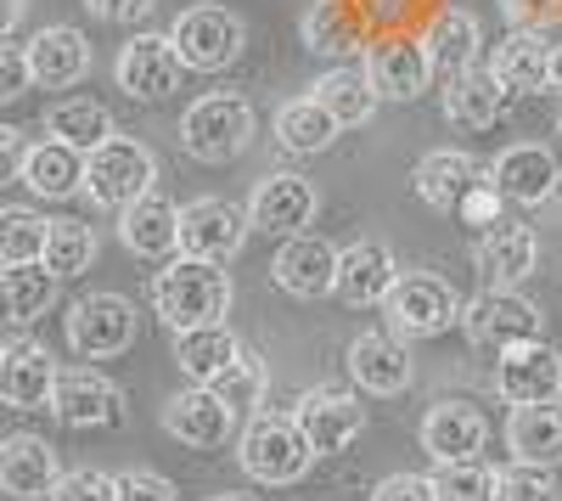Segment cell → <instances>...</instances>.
Returning a JSON list of instances; mask_svg holds the SVG:
<instances>
[{
	"instance_id": "6da1fadb",
	"label": "cell",
	"mask_w": 562,
	"mask_h": 501,
	"mask_svg": "<svg viewBox=\"0 0 562 501\" xmlns=\"http://www.w3.org/2000/svg\"><path fill=\"white\" fill-rule=\"evenodd\" d=\"M231 299H237V288H231V277H225L214 259L180 254V259H169L158 277H153V310L164 315L175 333H192V327L225 322Z\"/></svg>"
},
{
	"instance_id": "7a4b0ae2",
	"label": "cell",
	"mask_w": 562,
	"mask_h": 501,
	"mask_svg": "<svg viewBox=\"0 0 562 501\" xmlns=\"http://www.w3.org/2000/svg\"><path fill=\"white\" fill-rule=\"evenodd\" d=\"M237 463L259 485H299L310 474V463H315V445L299 428V417L254 412L248 428H243V439H237Z\"/></svg>"
},
{
	"instance_id": "3957f363",
	"label": "cell",
	"mask_w": 562,
	"mask_h": 501,
	"mask_svg": "<svg viewBox=\"0 0 562 501\" xmlns=\"http://www.w3.org/2000/svg\"><path fill=\"white\" fill-rule=\"evenodd\" d=\"M254 142V108L248 97H231V90H214V97H198L180 113V147L198 164H231L243 158Z\"/></svg>"
},
{
	"instance_id": "277c9868",
	"label": "cell",
	"mask_w": 562,
	"mask_h": 501,
	"mask_svg": "<svg viewBox=\"0 0 562 501\" xmlns=\"http://www.w3.org/2000/svg\"><path fill=\"white\" fill-rule=\"evenodd\" d=\"M158 180V158L147 142H135V135H108L97 153H85V192L90 203L102 209H130L153 192Z\"/></svg>"
},
{
	"instance_id": "5b68a950",
	"label": "cell",
	"mask_w": 562,
	"mask_h": 501,
	"mask_svg": "<svg viewBox=\"0 0 562 501\" xmlns=\"http://www.w3.org/2000/svg\"><path fill=\"white\" fill-rule=\"evenodd\" d=\"M461 333H467V344H473V349L506 355V349H518V344H535L546 333V322H540V310L518 288H484L479 299H467Z\"/></svg>"
},
{
	"instance_id": "8992f818",
	"label": "cell",
	"mask_w": 562,
	"mask_h": 501,
	"mask_svg": "<svg viewBox=\"0 0 562 501\" xmlns=\"http://www.w3.org/2000/svg\"><path fill=\"white\" fill-rule=\"evenodd\" d=\"M389 327L394 338H439L450 327H461V310L467 299L445 282V277H428V270H411V277L394 282L389 293Z\"/></svg>"
},
{
	"instance_id": "52a82bcc",
	"label": "cell",
	"mask_w": 562,
	"mask_h": 501,
	"mask_svg": "<svg viewBox=\"0 0 562 501\" xmlns=\"http://www.w3.org/2000/svg\"><path fill=\"white\" fill-rule=\"evenodd\" d=\"M169 40H175L180 63L192 68V74H225L231 63L243 57L248 29H243L237 12H225V7H192V12L175 18Z\"/></svg>"
},
{
	"instance_id": "ba28073f",
	"label": "cell",
	"mask_w": 562,
	"mask_h": 501,
	"mask_svg": "<svg viewBox=\"0 0 562 501\" xmlns=\"http://www.w3.org/2000/svg\"><path fill=\"white\" fill-rule=\"evenodd\" d=\"M366 79L378 85L383 102H416L439 74L428 57V40H411V34H383L366 45Z\"/></svg>"
},
{
	"instance_id": "9c48e42d",
	"label": "cell",
	"mask_w": 562,
	"mask_h": 501,
	"mask_svg": "<svg viewBox=\"0 0 562 501\" xmlns=\"http://www.w3.org/2000/svg\"><path fill=\"white\" fill-rule=\"evenodd\" d=\"M135 304L124 293H90L68 310V344L85 360H113L135 344Z\"/></svg>"
},
{
	"instance_id": "30bf717a",
	"label": "cell",
	"mask_w": 562,
	"mask_h": 501,
	"mask_svg": "<svg viewBox=\"0 0 562 501\" xmlns=\"http://www.w3.org/2000/svg\"><path fill=\"white\" fill-rule=\"evenodd\" d=\"M248 232H254L248 209H237L231 198H198V203L180 209V254H192V259L225 265L248 243Z\"/></svg>"
},
{
	"instance_id": "8fae6325",
	"label": "cell",
	"mask_w": 562,
	"mask_h": 501,
	"mask_svg": "<svg viewBox=\"0 0 562 501\" xmlns=\"http://www.w3.org/2000/svg\"><path fill=\"white\" fill-rule=\"evenodd\" d=\"M180 52H175V40L169 34H135L113 74H119V90L130 102H169L175 97V85H180Z\"/></svg>"
},
{
	"instance_id": "7c38bea8",
	"label": "cell",
	"mask_w": 562,
	"mask_h": 501,
	"mask_svg": "<svg viewBox=\"0 0 562 501\" xmlns=\"http://www.w3.org/2000/svg\"><path fill=\"white\" fill-rule=\"evenodd\" d=\"M237 405H231L220 389L209 383H192V389H180L169 405H164V428L180 439V445H192V450H220L231 434H237Z\"/></svg>"
},
{
	"instance_id": "4fadbf2b",
	"label": "cell",
	"mask_w": 562,
	"mask_h": 501,
	"mask_svg": "<svg viewBox=\"0 0 562 501\" xmlns=\"http://www.w3.org/2000/svg\"><path fill=\"white\" fill-rule=\"evenodd\" d=\"M495 394L506 405H546V400H557L562 394V355L546 338L495 355Z\"/></svg>"
},
{
	"instance_id": "5bb4252c",
	"label": "cell",
	"mask_w": 562,
	"mask_h": 501,
	"mask_svg": "<svg viewBox=\"0 0 562 501\" xmlns=\"http://www.w3.org/2000/svg\"><path fill=\"white\" fill-rule=\"evenodd\" d=\"M57 355L45 344H29V338H12L0 349V400L12 405V412H45L57 394Z\"/></svg>"
},
{
	"instance_id": "9a60e30c",
	"label": "cell",
	"mask_w": 562,
	"mask_h": 501,
	"mask_svg": "<svg viewBox=\"0 0 562 501\" xmlns=\"http://www.w3.org/2000/svg\"><path fill=\"white\" fill-rule=\"evenodd\" d=\"M338 259H344V248H333L315 232H299V237L281 243L270 277H276L281 293H293V299H326V293H338Z\"/></svg>"
},
{
	"instance_id": "2e32d148",
	"label": "cell",
	"mask_w": 562,
	"mask_h": 501,
	"mask_svg": "<svg viewBox=\"0 0 562 501\" xmlns=\"http://www.w3.org/2000/svg\"><path fill=\"white\" fill-rule=\"evenodd\" d=\"M52 412L57 423L68 428H113L124 417V389L97 372V367H68L57 378V394H52Z\"/></svg>"
},
{
	"instance_id": "e0dca14e",
	"label": "cell",
	"mask_w": 562,
	"mask_h": 501,
	"mask_svg": "<svg viewBox=\"0 0 562 501\" xmlns=\"http://www.w3.org/2000/svg\"><path fill=\"white\" fill-rule=\"evenodd\" d=\"M248 220L270 237H299L304 225L315 220V180L293 175V169H276L265 175L254 198H248Z\"/></svg>"
},
{
	"instance_id": "ac0fdd59",
	"label": "cell",
	"mask_w": 562,
	"mask_h": 501,
	"mask_svg": "<svg viewBox=\"0 0 562 501\" xmlns=\"http://www.w3.org/2000/svg\"><path fill=\"white\" fill-rule=\"evenodd\" d=\"M68 474L57 468V450L40 434H12L0 445V490L18 501H57V485Z\"/></svg>"
},
{
	"instance_id": "d6986e66",
	"label": "cell",
	"mask_w": 562,
	"mask_h": 501,
	"mask_svg": "<svg viewBox=\"0 0 562 501\" xmlns=\"http://www.w3.org/2000/svg\"><path fill=\"white\" fill-rule=\"evenodd\" d=\"M490 439V423L479 405L467 400H439L428 417H422V450L434 463H479V450Z\"/></svg>"
},
{
	"instance_id": "ffe728a7",
	"label": "cell",
	"mask_w": 562,
	"mask_h": 501,
	"mask_svg": "<svg viewBox=\"0 0 562 501\" xmlns=\"http://www.w3.org/2000/svg\"><path fill=\"white\" fill-rule=\"evenodd\" d=\"M484 164L479 158H467V153H456V147H439V153H428L416 164V198L428 203V209H439V214H456V209H467L473 203V192L484 187Z\"/></svg>"
},
{
	"instance_id": "44dd1931",
	"label": "cell",
	"mask_w": 562,
	"mask_h": 501,
	"mask_svg": "<svg viewBox=\"0 0 562 501\" xmlns=\"http://www.w3.org/2000/svg\"><path fill=\"white\" fill-rule=\"evenodd\" d=\"M299 428L310 434L315 457H338V450H349L366 428V405L355 394H338V389H315L299 400Z\"/></svg>"
},
{
	"instance_id": "7402d4cb",
	"label": "cell",
	"mask_w": 562,
	"mask_h": 501,
	"mask_svg": "<svg viewBox=\"0 0 562 501\" xmlns=\"http://www.w3.org/2000/svg\"><path fill=\"white\" fill-rule=\"evenodd\" d=\"M557 158H551V147H540V142H512L495 164H490V187L506 198V203H524V209H535V203H546L551 192H557Z\"/></svg>"
},
{
	"instance_id": "603a6c76",
	"label": "cell",
	"mask_w": 562,
	"mask_h": 501,
	"mask_svg": "<svg viewBox=\"0 0 562 501\" xmlns=\"http://www.w3.org/2000/svg\"><path fill=\"white\" fill-rule=\"evenodd\" d=\"M394 282H400V265H394L389 243L360 237V243H349V248H344V259H338V299H344L349 310L389 304Z\"/></svg>"
},
{
	"instance_id": "cb8c5ba5",
	"label": "cell",
	"mask_w": 562,
	"mask_h": 501,
	"mask_svg": "<svg viewBox=\"0 0 562 501\" xmlns=\"http://www.w3.org/2000/svg\"><path fill=\"white\" fill-rule=\"evenodd\" d=\"M535 265H540V243L518 220H495L479 237V270L490 277V288H524L535 277Z\"/></svg>"
},
{
	"instance_id": "d4e9b609",
	"label": "cell",
	"mask_w": 562,
	"mask_h": 501,
	"mask_svg": "<svg viewBox=\"0 0 562 501\" xmlns=\"http://www.w3.org/2000/svg\"><path fill=\"white\" fill-rule=\"evenodd\" d=\"M18 180H23L34 198H45V203L74 198V192H85V153L68 147V142H57V135H45V142H34L23 153Z\"/></svg>"
},
{
	"instance_id": "484cf974",
	"label": "cell",
	"mask_w": 562,
	"mask_h": 501,
	"mask_svg": "<svg viewBox=\"0 0 562 501\" xmlns=\"http://www.w3.org/2000/svg\"><path fill=\"white\" fill-rule=\"evenodd\" d=\"M23 45H29L34 85H45V90H68V85H79V79L90 74V40H85L79 29H68V23L40 29V34L23 40Z\"/></svg>"
},
{
	"instance_id": "4316f807",
	"label": "cell",
	"mask_w": 562,
	"mask_h": 501,
	"mask_svg": "<svg viewBox=\"0 0 562 501\" xmlns=\"http://www.w3.org/2000/svg\"><path fill=\"white\" fill-rule=\"evenodd\" d=\"M349 378L366 394H400L411 383V349L394 333H360L349 344Z\"/></svg>"
},
{
	"instance_id": "83f0119b",
	"label": "cell",
	"mask_w": 562,
	"mask_h": 501,
	"mask_svg": "<svg viewBox=\"0 0 562 501\" xmlns=\"http://www.w3.org/2000/svg\"><path fill=\"white\" fill-rule=\"evenodd\" d=\"M551 52L540 29H518L495 45V79L512 90V97H535V90H551Z\"/></svg>"
},
{
	"instance_id": "f1b7e54d",
	"label": "cell",
	"mask_w": 562,
	"mask_h": 501,
	"mask_svg": "<svg viewBox=\"0 0 562 501\" xmlns=\"http://www.w3.org/2000/svg\"><path fill=\"white\" fill-rule=\"evenodd\" d=\"M119 243L130 254H147V259H164L180 248V209L158 192H147L140 203L119 209Z\"/></svg>"
},
{
	"instance_id": "f546056e",
	"label": "cell",
	"mask_w": 562,
	"mask_h": 501,
	"mask_svg": "<svg viewBox=\"0 0 562 501\" xmlns=\"http://www.w3.org/2000/svg\"><path fill=\"white\" fill-rule=\"evenodd\" d=\"M506 445L518 463L535 468H557L562 463V405H512V423H506Z\"/></svg>"
},
{
	"instance_id": "4dcf8cb0",
	"label": "cell",
	"mask_w": 562,
	"mask_h": 501,
	"mask_svg": "<svg viewBox=\"0 0 562 501\" xmlns=\"http://www.w3.org/2000/svg\"><path fill=\"white\" fill-rule=\"evenodd\" d=\"M506 97L512 90L495 79V74H461V79H445V97H439V108H445V119L456 124V130H490L501 113H506Z\"/></svg>"
},
{
	"instance_id": "1f68e13d",
	"label": "cell",
	"mask_w": 562,
	"mask_h": 501,
	"mask_svg": "<svg viewBox=\"0 0 562 501\" xmlns=\"http://www.w3.org/2000/svg\"><path fill=\"white\" fill-rule=\"evenodd\" d=\"M479 52H484V23L473 12H439L434 29H428V57H434V74L439 79H461L479 68Z\"/></svg>"
},
{
	"instance_id": "d6a6232c",
	"label": "cell",
	"mask_w": 562,
	"mask_h": 501,
	"mask_svg": "<svg viewBox=\"0 0 562 501\" xmlns=\"http://www.w3.org/2000/svg\"><path fill=\"white\" fill-rule=\"evenodd\" d=\"M344 135V124L326 113L315 97H293V102H281L276 108V142L288 147V153H299V158H315V153H326Z\"/></svg>"
},
{
	"instance_id": "836d02e7",
	"label": "cell",
	"mask_w": 562,
	"mask_h": 501,
	"mask_svg": "<svg viewBox=\"0 0 562 501\" xmlns=\"http://www.w3.org/2000/svg\"><path fill=\"white\" fill-rule=\"evenodd\" d=\"M237 355H243V344H237V333H231L225 322L175 333V360H180V372L192 378V383H214L220 372L237 367Z\"/></svg>"
},
{
	"instance_id": "e575fe53",
	"label": "cell",
	"mask_w": 562,
	"mask_h": 501,
	"mask_svg": "<svg viewBox=\"0 0 562 501\" xmlns=\"http://www.w3.org/2000/svg\"><path fill=\"white\" fill-rule=\"evenodd\" d=\"M57 270L45 259H29V265H7V277H0V293H7V322L12 327H29L40 322L45 310L57 304Z\"/></svg>"
},
{
	"instance_id": "d590c367",
	"label": "cell",
	"mask_w": 562,
	"mask_h": 501,
	"mask_svg": "<svg viewBox=\"0 0 562 501\" xmlns=\"http://www.w3.org/2000/svg\"><path fill=\"white\" fill-rule=\"evenodd\" d=\"M310 97H315L326 113H333L344 130L366 124L371 113H378V102H383V97H378V85L366 79V68H333V74H321Z\"/></svg>"
},
{
	"instance_id": "8d00e7d4",
	"label": "cell",
	"mask_w": 562,
	"mask_h": 501,
	"mask_svg": "<svg viewBox=\"0 0 562 501\" xmlns=\"http://www.w3.org/2000/svg\"><path fill=\"white\" fill-rule=\"evenodd\" d=\"M45 135H57V142H68V147H79V153H97L108 135H119V130H113V113H108L102 102L68 97V102H57L52 113H45Z\"/></svg>"
},
{
	"instance_id": "74e56055",
	"label": "cell",
	"mask_w": 562,
	"mask_h": 501,
	"mask_svg": "<svg viewBox=\"0 0 562 501\" xmlns=\"http://www.w3.org/2000/svg\"><path fill=\"white\" fill-rule=\"evenodd\" d=\"M304 52H315V57H349V52H360V34L349 23L344 0H315V7L304 12Z\"/></svg>"
},
{
	"instance_id": "f35d334b",
	"label": "cell",
	"mask_w": 562,
	"mask_h": 501,
	"mask_svg": "<svg viewBox=\"0 0 562 501\" xmlns=\"http://www.w3.org/2000/svg\"><path fill=\"white\" fill-rule=\"evenodd\" d=\"M45 243H52V220H40L29 209H7V214H0V259H7V265L45 259Z\"/></svg>"
},
{
	"instance_id": "ab89813d",
	"label": "cell",
	"mask_w": 562,
	"mask_h": 501,
	"mask_svg": "<svg viewBox=\"0 0 562 501\" xmlns=\"http://www.w3.org/2000/svg\"><path fill=\"white\" fill-rule=\"evenodd\" d=\"M90 259H97V232H90L85 220H52L45 265H52L57 277H79V270H90Z\"/></svg>"
},
{
	"instance_id": "60d3db41",
	"label": "cell",
	"mask_w": 562,
	"mask_h": 501,
	"mask_svg": "<svg viewBox=\"0 0 562 501\" xmlns=\"http://www.w3.org/2000/svg\"><path fill=\"white\" fill-rule=\"evenodd\" d=\"M495 479L501 474H490L484 463H439L434 490L439 501H495Z\"/></svg>"
},
{
	"instance_id": "b9f144b4",
	"label": "cell",
	"mask_w": 562,
	"mask_h": 501,
	"mask_svg": "<svg viewBox=\"0 0 562 501\" xmlns=\"http://www.w3.org/2000/svg\"><path fill=\"white\" fill-rule=\"evenodd\" d=\"M209 389H220L231 405H237V412H259V400H265V360L243 349V355H237V367L220 372Z\"/></svg>"
},
{
	"instance_id": "7bdbcfd3",
	"label": "cell",
	"mask_w": 562,
	"mask_h": 501,
	"mask_svg": "<svg viewBox=\"0 0 562 501\" xmlns=\"http://www.w3.org/2000/svg\"><path fill=\"white\" fill-rule=\"evenodd\" d=\"M557 496L562 490H557L551 468H535V463H512L495 479V501H557Z\"/></svg>"
},
{
	"instance_id": "ee69618b",
	"label": "cell",
	"mask_w": 562,
	"mask_h": 501,
	"mask_svg": "<svg viewBox=\"0 0 562 501\" xmlns=\"http://www.w3.org/2000/svg\"><path fill=\"white\" fill-rule=\"evenodd\" d=\"M29 85H34L29 45H23V40H0V102H18Z\"/></svg>"
},
{
	"instance_id": "f6af8a7d",
	"label": "cell",
	"mask_w": 562,
	"mask_h": 501,
	"mask_svg": "<svg viewBox=\"0 0 562 501\" xmlns=\"http://www.w3.org/2000/svg\"><path fill=\"white\" fill-rule=\"evenodd\" d=\"M57 501H119V479L102 468H74L57 485Z\"/></svg>"
},
{
	"instance_id": "bcb514c9",
	"label": "cell",
	"mask_w": 562,
	"mask_h": 501,
	"mask_svg": "<svg viewBox=\"0 0 562 501\" xmlns=\"http://www.w3.org/2000/svg\"><path fill=\"white\" fill-rule=\"evenodd\" d=\"M119 501H180V490L164 474L135 468V474H119Z\"/></svg>"
},
{
	"instance_id": "7dc6e473",
	"label": "cell",
	"mask_w": 562,
	"mask_h": 501,
	"mask_svg": "<svg viewBox=\"0 0 562 501\" xmlns=\"http://www.w3.org/2000/svg\"><path fill=\"white\" fill-rule=\"evenodd\" d=\"M371 501H439V490L422 474H389L378 490H371Z\"/></svg>"
},
{
	"instance_id": "c3c4849f",
	"label": "cell",
	"mask_w": 562,
	"mask_h": 501,
	"mask_svg": "<svg viewBox=\"0 0 562 501\" xmlns=\"http://www.w3.org/2000/svg\"><path fill=\"white\" fill-rule=\"evenodd\" d=\"M501 12L518 29H546L551 18H562V0H501Z\"/></svg>"
},
{
	"instance_id": "681fc988",
	"label": "cell",
	"mask_w": 562,
	"mask_h": 501,
	"mask_svg": "<svg viewBox=\"0 0 562 501\" xmlns=\"http://www.w3.org/2000/svg\"><path fill=\"white\" fill-rule=\"evenodd\" d=\"M90 18H102V23H140V18H153L158 12V0H85Z\"/></svg>"
},
{
	"instance_id": "f907efd6",
	"label": "cell",
	"mask_w": 562,
	"mask_h": 501,
	"mask_svg": "<svg viewBox=\"0 0 562 501\" xmlns=\"http://www.w3.org/2000/svg\"><path fill=\"white\" fill-rule=\"evenodd\" d=\"M23 7H29V0H7V7H0V34H18V23H23Z\"/></svg>"
},
{
	"instance_id": "816d5d0a",
	"label": "cell",
	"mask_w": 562,
	"mask_h": 501,
	"mask_svg": "<svg viewBox=\"0 0 562 501\" xmlns=\"http://www.w3.org/2000/svg\"><path fill=\"white\" fill-rule=\"evenodd\" d=\"M0 147H7L12 164H23V153H29V147H23V130H0Z\"/></svg>"
},
{
	"instance_id": "f5cc1de1",
	"label": "cell",
	"mask_w": 562,
	"mask_h": 501,
	"mask_svg": "<svg viewBox=\"0 0 562 501\" xmlns=\"http://www.w3.org/2000/svg\"><path fill=\"white\" fill-rule=\"evenodd\" d=\"M551 90H557V97H562V45H557V52H551Z\"/></svg>"
},
{
	"instance_id": "db71d44e",
	"label": "cell",
	"mask_w": 562,
	"mask_h": 501,
	"mask_svg": "<svg viewBox=\"0 0 562 501\" xmlns=\"http://www.w3.org/2000/svg\"><path fill=\"white\" fill-rule=\"evenodd\" d=\"M214 501H259V496H243V490H225V496H214Z\"/></svg>"
}]
</instances>
